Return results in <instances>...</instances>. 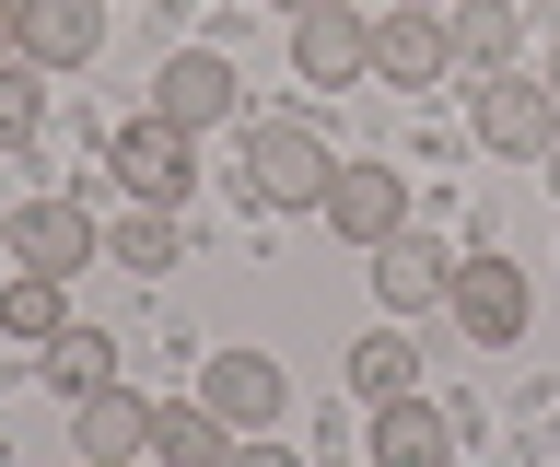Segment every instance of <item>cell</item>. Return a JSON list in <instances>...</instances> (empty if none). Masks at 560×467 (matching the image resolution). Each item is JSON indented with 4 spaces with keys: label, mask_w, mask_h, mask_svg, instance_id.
<instances>
[{
    "label": "cell",
    "mask_w": 560,
    "mask_h": 467,
    "mask_svg": "<svg viewBox=\"0 0 560 467\" xmlns=\"http://www.w3.org/2000/svg\"><path fill=\"white\" fill-rule=\"evenodd\" d=\"M327 176H339V164H327V141H315L304 117L245 129V199H257V211H315V199H327Z\"/></svg>",
    "instance_id": "obj_1"
},
{
    "label": "cell",
    "mask_w": 560,
    "mask_h": 467,
    "mask_svg": "<svg viewBox=\"0 0 560 467\" xmlns=\"http://www.w3.org/2000/svg\"><path fill=\"white\" fill-rule=\"evenodd\" d=\"M0 246H12V269H35V281H82L105 257V234H94L82 199H24V211L0 222Z\"/></svg>",
    "instance_id": "obj_2"
},
{
    "label": "cell",
    "mask_w": 560,
    "mask_h": 467,
    "mask_svg": "<svg viewBox=\"0 0 560 467\" xmlns=\"http://www.w3.org/2000/svg\"><path fill=\"white\" fill-rule=\"evenodd\" d=\"M467 129L490 152H549L560 141V94L525 82V71H467Z\"/></svg>",
    "instance_id": "obj_3"
},
{
    "label": "cell",
    "mask_w": 560,
    "mask_h": 467,
    "mask_svg": "<svg viewBox=\"0 0 560 467\" xmlns=\"http://www.w3.org/2000/svg\"><path fill=\"white\" fill-rule=\"evenodd\" d=\"M187 141H199V129H175V117H129V129L105 141V176L129 187L140 211H175V199H187Z\"/></svg>",
    "instance_id": "obj_4"
},
{
    "label": "cell",
    "mask_w": 560,
    "mask_h": 467,
    "mask_svg": "<svg viewBox=\"0 0 560 467\" xmlns=\"http://www.w3.org/2000/svg\"><path fill=\"white\" fill-rule=\"evenodd\" d=\"M292 71H304L315 94L362 82V71H374V24H362L350 0H315V12H292Z\"/></svg>",
    "instance_id": "obj_5"
},
{
    "label": "cell",
    "mask_w": 560,
    "mask_h": 467,
    "mask_svg": "<svg viewBox=\"0 0 560 467\" xmlns=\"http://www.w3.org/2000/svg\"><path fill=\"white\" fill-rule=\"evenodd\" d=\"M315 211H327V234H339V246H362V257H374L385 234H409V187L385 176V164H339Z\"/></svg>",
    "instance_id": "obj_6"
},
{
    "label": "cell",
    "mask_w": 560,
    "mask_h": 467,
    "mask_svg": "<svg viewBox=\"0 0 560 467\" xmlns=\"http://www.w3.org/2000/svg\"><path fill=\"white\" fill-rule=\"evenodd\" d=\"M12 47L35 71H82L105 47V0H12Z\"/></svg>",
    "instance_id": "obj_7"
},
{
    "label": "cell",
    "mask_w": 560,
    "mask_h": 467,
    "mask_svg": "<svg viewBox=\"0 0 560 467\" xmlns=\"http://www.w3.org/2000/svg\"><path fill=\"white\" fill-rule=\"evenodd\" d=\"M444 304H455V327H467L479 351H502V339H525V269H514V257H467Z\"/></svg>",
    "instance_id": "obj_8"
},
{
    "label": "cell",
    "mask_w": 560,
    "mask_h": 467,
    "mask_svg": "<svg viewBox=\"0 0 560 467\" xmlns=\"http://www.w3.org/2000/svg\"><path fill=\"white\" fill-rule=\"evenodd\" d=\"M199 397H210V409H222L234 432H280V397H292V374H280L269 351H210Z\"/></svg>",
    "instance_id": "obj_9"
},
{
    "label": "cell",
    "mask_w": 560,
    "mask_h": 467,
    "mask_svg": "<svg viewBox=\"0 0 560 467\" xmlns=\"http://www.w3.org/2000/svg\"><path fill=\"white\" fill-rule=\"evenodd\" d=\"M152 117H175V129H222V117H234V59H222V47H175L164 82H152Z\"/></svg>",
    "instance_id": "obj_10"
},
{
    "label": "cell",
    "mask_w": 560,
    "mask_h": 467,
    "mask_svg": "<svg viewBox=\"0 0 560 467\" xmlns=\"http://www.w3.org/2000/svg\"><path fill=\"white\" fill-rule=\"evenodd\" d=\"M70 444L82 456H117V467H152V397H129V386L70 397Z\"/></svg>",
    "instance_id": "obj_11"
},
{
    "label": "cell",
    "mask_w": 560,
    "mask_h": 467,
    "mask_svg": "<svg viewBox=\"0 0 560 467\" xmlns=\"http://www.w3.org/2000/svg\"><path fill=\"white\" fill-rule=\"evenodd\" d=\"M374 71H385V82H444V71H455L444 12H374Z\"/></svg>",
    "instance_id": "obj_12"
},
{
    "label": "cell",
    "mask_w": 560,
    "mask_h": 467,
    "mask_svg": "<svg viewBox=\"0 0 560 467\" xmlns=\"http://www.w3.org/2000/svg\"><path fill=\"white\" fill-rule=\"evenodd\" d=\"M374 292L397 304V316H420V304L455 292V257L432 246V234H385V246H374Z\"/></svg>",
    "instance_id": "obj_13"
},
{
    "label": "cell",
    "mask_w": 560,
    "mask_h": 467,
    "mask_svg": "<svg viewBox=\"0 0 560 467\" xmlns=\"http://www.w3.org/2000/svg\"><path fill=\"white\" fill-rule=\"evenodd\" d=\"M234 456V421L210 409V397H175V409H152V467H222Z\"/></svg>",
    "instance_id": "obj_14"
},
{
    "label": "cell",
    "mask_w": 560,
    "mask_h": 467,
    "mask_svg": "<svg viewBox=\"0 0 560 467\" xmlns=\"http://www.w3.org/2000/svg\"><path fill=\"white\" fill-rule=\"evenodd\" d=\"M444 456H455V432L432 397H385L374 409V467H444Z\"/></svg>",
    "instance_id": "obj_15"
},
{
    "label": "cell",
    "mask_w": 560,
    "mask_h": 467,
    "mask_svg": "<svg viewBox=\"0 0 560 467\" xmlns=\"http://www.w3.org/2000/svg\"><path fill=\"white\" fill-rule=\"evenodd\" d=\"M444 36H455V71H502V59H514V12H502V0H455Z\"/></svg>",
    "instance_id": "obj_16"
},
{
    "label": "cell",
    "mask_w": 560,
    "mask_h": 467,
    "mask_svg": "<svg viewBox=\"0 0 560 467\" xmlns=\"http://www.w3.org/2000/svg\"><path fill=\"white\" fill-rule=\"evenodd\" d=\"M47 386L59 397H94V386H117V339H82V327H59V339H47Z\"/></svg>",
    "instance_id": "obj_17"
},
{
    "label": "cell",
    "mask_w": 560,
    "mask_h": 467,
    "mask_svg": "<svg viewBox=\"0 0 560 467\" xmlns=\"http://www.w3.org/2000/svg\"><path fill=\"white\" fill-rule=\"evenodd\" d=\"M105 257H117V269H140V281H164V269H175V211H129V222H105Z\"/></svg>",
    "instance_id": "obj_18"
},
{
    "label": "cell",
    "mask_w": 560,
    "mask_h": 467,
    "mask_svg": "<svg viewBox=\"0 0 560 467\" xmlns=\"http://www.w3.org/2000/svg\"><path fill=\"white\" fill-rule=\"evenodd\" d=\"M0 327H12V339H35V351H47V339H59V327H70V304H59V281H35V269H24V281L0 292Z\"/></svg>",
    "instance_id": "obj_19"
},
{
    "label": "cell",
    "mask_w": 560,
    "mask_h": 467,
    "mask_svg": "<svg viewBox=\"0 0 560 467\" xmlns=\"http://www.w3.org/2000/svg\"><path fill=\"white\" fill-rule=\"evenodd\" d=\"M409 374H420L409 339H362V351H350V386L374 397V409H385V397H409Z\"/></svg>",
    "instance_id": "obj_20"
},
{
    "label": "cell",
    "mask_w": 560,
    "mask_h": 467,
    "mask_svg": "<svg viewBox=\"0 0 560 467\" xmlns=\"http://www.w3.org/2000/svg\"><path fill=\"white\" fill-rule=\"evenodd\" d=\"M35 129V59H12V71H0V141H24Z\"/></svg>",
    "instance_id": "obj_21"
},
{
    "label": "cell",
    "mask_w": 560,
    "mask_h": 467,
    "mask_svg": "<svg viewBox=\"0 0 560 467\" xmlns=\"http://www.w3.org/2000/svg\"><path fill=\"white\" fill-rule=\"evenodd\" d=\"M222 467H292V456H280V432H257V444H234Z\"/></svg>",
    "instance_id": "obj_22"
},
{
    "label": "cell",
    "mask_w": 560,
    "mask_h": 467,
    "mask_svg": "<svg viewBox=\"0 0 560 467\" xmlns=\"http://www.w3.org/2000/svg\"><path fill=\"white\" fill-rule=\"evenodd\" d=\"M549 94H560V47H549Z\"/></svg>",
    "instance_id": "obj_23"
},
{
    "label": "cell",
    "mask_w": 560,
    "mask_h": 467,
    "mask_svg": "<svg viewBox=\"0 0 560 467\" xmlns=\"http://www.w3.org/2000/svg\"><path fill=\"white\" fill-rule=\"evenodd\" d=\"M0 36H12V0H0Z\"/></svg>",
    "instance_id": "obj_24"
},
{
    "label": "cell",
    "mask_w": 560,
    "mask_h": 467,
    "mask_svg": "<svg viewBox=\"0 0 560 467\" xmlns=\"http://www.w3.org/2000/svg\"><path fill=\"white\" fill-rule=\"evenodd\" d=\"M397 12H432V0H397Z\"/></svg>",
    "instance_id": "obj_25"
},
{
    "label": "cell",
    "mask_w": 560,
    "mask_h": 467,
    "mask_svg": "<svg viewBox=\"0 0 560 467\" xmlns=\"http://www.w3.org/2000/svg\"><path fill=\"white\" fill-rule=\"evenodd\" d=\"M280 12H315V0H280Z\"/></svg>",
    "instance_id": "obj_26"
},
{
    "label": "cell",
    "mask_w": 560,
    "mask_h": 467,
    "mask_svg": "<svg viewBox=\"0 0 560 467\" xmlns=\"http://www.w3.org/2000/svg\"><path fill=\"white\" fill-rule=\"evenodd\" d=\"M82 467H117V456H82Z\"/></svg>",
    "instance_id": "obj_27"
},
{
    "label": "cell",
    "mask_w": 560,
    "mask_h": 467,
    "mask_svg": "<svg viewBox=\"0 0 560 467\" xmlns=\"http://www.w3.org/2000/svg\"><path fill=\"white\" fill-rule=\"evenodd\" d=\"M549 152H560V141H549ZM549 187H560V164H549Z\"/></svg>",
    "instance_id": "obj_28"
}]
</instances>
